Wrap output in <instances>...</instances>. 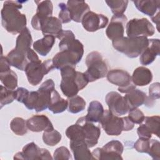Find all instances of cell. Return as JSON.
Returning a JSON list of instances; mask_svg holds the SVG:
<instances>
[{"label":"cell","mask_w":160,"mask_h":160,"mask_svg":"<svg viewBox=\"0 0 160 160\" xmlns=\"http://www.w3.org/2000/svg\"><path fill=\"white\" fill-rule=\"evenodd\" d=\"M22 2L6 1L3 4L1 10V24L2 27L9 33H20L27 24L26 16L19 9L22 8Z\"/></svg>","instance_id":"1"},{"label":"cell","mask_w":160,"mask_h":160,"mask_svg":"<svg viewBox=\"0 0 160 160\" xmlns=\"http://www.w3.org/2000/svg\"><path fill=\"white\" fill-rule=\"evenodd\" d=\"M60 70L62 78L60 88L68 98L76 96L89 82L84 73L76 71V67L66 66Z\"/></svg>","instance_id":"2"},{"label":"cell","mask_w":160,"mask_h":160,"mask_svg":"<svg viewBox=\"0 0 160 160\" xmlns=\"http://www.w3.org/2000/svg\"><path fill=\"white\" fill-rule=\"evenodd\" d=\"M149 39L144 36L122 37L112 41L113 48L128 58L139 56L148 46Z\"/></svg>","instance_id":"3"},{"label":"cell","mask_w":160,"mask_h":160,"mask_svg":"<svg viewBox=\"0 0 160 160\" xmlns=\"http://www.w3.org/2000/svg\"><path fill=\"white\" fill-rule=\"evenodd\" d=\"M99 122L106 134L109 136H119L122 131H131L134 126V124L128 117H119L113 114L109 109L104 110Z\"/></svg>","instance_id":"4"},{"label":"cell","mask_w":160,"mask_h":160,"mask_svg":"<svg viewBox=\"0 0 160 160\" xmlns=\"http://www.w3.org/2000/svg\"><path fill=\"white\" fill-rule=\"evenodd\" d=\"M88 69L84 73L89 82H94L104 78L108 72L106 61L100 52L92 51L88 54L85 61Z\"/></svg>","instance_id":"5"},{"label":"cell","mask_w":160,"mask_h":160,"mask_svg":"<svg viewBox=\"0 0 160 160\" xmlns=\"http://www.w3.org/2000/svg\"><path fill=\"white\" fill-rule=\"evenodd\" d=\"M54 69L52 59H48L44 62L38 59L30 61L24 71L29 83L32 86H37L41 82L44 76Z\"/></svg>","instance_id":"6"},{"label":"cell","mask_w":160,"mask_h":160,"mask_svg":"<svg viewBox=\"0 0 160 160\" xmlns=\"http://www.w3.org/2000/svg\"><path fill=\"white\" fill-rule=\"evenodd\" d=\"M124 150L122 142L118 140H112L102 148H97L92 152L94 159L119 160L122 159L121 154Z\"/></svg>","instance_id":"7"},{"label":"cell","mask_w":160,"mask_h":160,"mask_svg":"<svg viewBox=\"0 0 160 160\" xmlns=\"http://www.w3.org/2000/svg\"><path fill=\"white\" fill-rule=\"evenodd\" d=\"M128 37L151 36L154 34L155 29L147 18H134L129 20L126 26Z\"/></svg>","instance_id":"8"},{"label":"cell","mask_w":160,"mask_h":160,"mask_svg":"<svg viewBox=\"0 0 160 160\" xmlns=\"http://www.w3.org/2000/svg\"><path fill=\"white\" fill-rule=\"evenodd\" d=\"M83 50L64 49L58 52L52 58V61L54 69H61L66 66L76 67L82 59Z\"/></svg>","instance_id":"9"},{"label":"cell","mask_w":160,"mask_h":160,"mask_svg":"<svg viewBox=\"0 0 160 160\" xmlns=\"http://www.w3.org/2000/svg\"><path fill=\"white\" fill-rule=\"evenodd\" d=\"M14 159L25 160H39V159H52L51 153L44 148H40L34 142H29L25 145L21 152H17Z\"/></svg>","instance_id":"10"},{"label":"cell","mask_w":160,"mask_h":160,"mask_svg":"<svg viewBox=\"0 0 160 160\" xmlns=\"http://www.w3.org/2000/svg\"><path fill=\"white\" fill-rule=\"evenodd\" d=\"M105 100L109 110L116 116L125 115L129 111L124 97L118 92L111 91L108 92L106 96Z\"/></svg>","instance_id":"11"},{"label":"cell","mask_w":160,"mask_h":160,"mask_svg":"<svg viewBox=\"0 0 160 160\" xmlns=\"http://www.w3.org/2000/svg\"><path fill=\"white\" fill-rule=\"evenodd\" d=\"M54 90H55V84L51 79H47L41 85L37 91L38 98L34 108L36 112H41L48 108Z\"/></svg>","instance_id":"12"},{"label":"cell","mask_w":160,"mask_h":160,"mask_svg":"<svg viewBox=\"0 0 160 160\" xmlns=\"http://www.w3.org/2000/svg\"><path fill=\"white\" fill-rule=\"evenodd\" d=\"M108 21L109 19L106 16L89 11L83 16L81 23L87 31L95 32L105 28Z\"/></svg>","instance_id":"13"},{"label":"cell","mask_w":160,"mask_h":160,"mask_svg":"<svg viewBox=\"0 0 160 160\" xmlns=\"http://www.w3.org/2000/svg\"><path fill=\"white\" fill-rule=\"evenodd\" d=\"M77 122L81 126L85 142L89 148H92L96 145L101 134L100 128L98 126H95L91 122L87 121L84 116L79 118Z\"/></svg>","instance_id":"14"},{"label":"cell","mask_w":160,"mask_h":160,"mask_svg":"<svg viewBox=\"0 0 160 160\" xmlns=\"http://www.w3.org/2000/svg\"><path fill=\"white\" fill-rule=\"evenodd\" d=\"M127 22L128 18L124 14L114 15L106 30L108 38L112 41L122 38L124 33V27Z\"/></svg>","instance_id":"15"},{"label":"cell","mask_w":160,"mask_h":160,"mask_svg":"<svg viewBox=\"0 0 160 160\" xmlns=\"http://www.w3.org/2000/svg\"><path fill=\"white\" fill-rule=\"evenodd\" d=\"M38 7L36 13L33 16L31 19V25L33 29L39 31L40 22L47 18L52 16L53 6L51 1L46 0L42 1H35Z\"/></svg>","instance_id":"16"},{"label":"cell","mask_w":160,"mask_h":160,"mask_svg":"<svg viewBox=\"0 0 160 160\" xmlns=\"http://www.w3.org/2000/svg\"><path fill=\"white\" fill-rule=\"evenodd\" d=\"M26 125L29 130L36 132L54 129L51 121L44 114L32 116L26 121Z\"/></svg>","instance_id":"17"},{"label":"cell","mask_w":160,"mask_h":160,"mask_svg":"<svg viewBox=\"0 0 160 160\" xmlns=\"http://www.w3.org/2000/svg\"><path fill=\"white\" fill-rule=\"evenodd\" d=\"M160 41L159 39H150L148 46L140 54L139 61L142 65L151 64L159 55Z\"/></svg>","instance_id":"18"},{"label":"cell","mask_w":160,"mask_h":160,"mask_svg":"<svg viewBox=\"0 0 160 160\" xmlns=\"http://www.w3.org/2000/svg\"><path fill=\"white\" fill-rule=\"evenodd\" d=\"M67 7L71 20L76 22H81L83 16L90 11L89 6L84 1H68Z\"/></svg>","instance_id":"19"},{"label":"cell","mask_w":160,"mask_h":160,"mask_svg":"<svg viewBox=\"0 0 160 160\" xmlns=\"http://www.w3.org/2000/svg\"><path fill=\"white\" fill-rule=\"evenodd\" d=\"M106 77L109 82L119 86V88H124L132 83L131 76L129 72L120 69H114L109 71Z\"/></svg>","instance_id":"20"},{"label":"cell","mask_w":160,"mask_h":160,"mask_svg":"<svg viewBox=\"0 0 160 160\" xmlns=\"http://www.w3.org/2000/svg\"><path fill=\"white\" fill-rule=\"evenodd\" d=\"M39 31H42L44 36L52 35L56 38L62 31V22L58 18L52 16L48 17L40 22Z\"/></svg>","instance_id":"21"},{"label":"cell","mask_w":160,"mask_h":160,"mask_svg":"<svg viewBox=\"0 0 160 160\" xmlns=\"http://www.w3.org/2000/svg\"><path fill=\"white\" fill-rule=\"evenodd\" d=\"M69 144L76 160L94 159L89 147L84 141H70Z\"/></svg>","instance_id":"22"},{"label":"cell","mask_w":160,"mask_h":160,"mask_svg":"<svg viewBox=\"0 0 160 160\" xmlns=\"http://www.w3.org/2000/svg\"><path fill=\"white\" fill-rule=\"evenodd\" d=\"M131 79L135 86H144L152 81V74L148 68L140 66L135 69L131 76Z\"/></svg>","instance_id":"23"},{"label":"cell","mask_w":160,"mask_h":160,"mask_svg":"<svg viewBox=\"0 0 160 160\" xmlns=\"http://www.w3.org/2000/svg\"><path fill=\"white\" fill-rule=\"evenodd\" d=\"M133 2L140 12L151 18L159 11L160 1L159 0H140L134 1Z\"/></svg>","instance_id":"24"},{"label":"cell","mask_w":160,"mask_h":160,"mask_svg":"<svg viewBox=\"0 0 160 160\" xmlns=\"http://www.w3.org/2000/svg\"><path fill=\"white\" fill-rule=\"evenodd\" d=\"M124 97L128 103L129 110L137 108L142 104L145 105L148 99L146 93L136 88L127 93Z\"/></svg>","instance_id":"25"},{"label":"cell","mask_w":160,"mask_h":160,"mask_svg":"<svg viewBox=\"0 0 160 160\" xmlns=\"http://www.w3.org/2000/svg\"><path fill=\"white\" fill-rule=\"evenodd\" d=\"M56 37L52 35H45L42 39L36 41L33 44V49L42 56H46L51 50Z\"/></svg>","instance_id":"26"},{"label":"cell","mask_w":160,"mask_h":160,"mask_svg":"<svg viewBox=\"0 0 160 160\" xmlns=\"http://www.w3.org/2000/svg\"><path fill=\"white\" fill-rule=\"evenodd\" d=\"M32 42L31 32L28 28H25L16 38V47L14 49L18 51L26 53L31 48Z\"/></svg>","instance_id":"27"},{"label":"cell","mask_w":160,"mask_h":160,"mask_svg":"<svg viewBox=\"0 0 160 160\" xmlns=\"http://www.w3.org/2000/svg\"><path fill=\"white\" fill-rule=\"evenodd\" d=\"M104 109L102 104L98 101H92L89 103L88 113L85 117L87 121L91 122H98L100 121Z\"/></svg>","instance_id":"28"},{"label":"cell","mask_w":160,"mask_h":160,"mask_svg":"<svg viewBox=\"0 0 160 160\" xmlns=\"http://www.w3.org/2000/svg\"><path fill=\"white\" fill-rule=\"evenodd\" d=\"M68 106V100L62 98L59 92L55 89L52 92L51 99L48 107L49 111L54 114H58L64 112Z\"/></svg>","instance_id":"29"},{"label":"cell","mask_w":160,"mask_h":160,"mask_svg":"<svg viewBox=\"0 0 160 160\" xmlns=\"http://www.w3.org/2000/svg\"><path fill=\"white\" fill-rule=\"evenodd\" d=\"M0 79L4 86L10 90H14L18 86L17 74L11 69L0 72Z\"/></svg>","instance_id":"30"},{"label":"cell","mask_w":160,"mask_h":160,"mask_svg":"<svg viewBox=\"0 0 160 160\" xmlns=\"http://www.w3.org/2000/svg\"><path fill=\"white\" fill-rule=\"evenodd\" d=\"M68 111L69 112L76 114L82 111L86 108V102L84 99L79 96H75L68 99Z\"/></svg>","instance_id":"31"},{"label":"cell","mask_w":160,"mask_h":160,"mask_svg":"<svg viewBox=\"0 0 160 160\" xmlns=\"http://www.w3.org/2000/svg\"><path fill=\"white\" fill-rule=\"evenodd\" d=\"M10 128L12 131L18 136H23L28 132L26 121L22 118H13L10 123Z\"/></svg>","instance_id":"32"},{"label":"cell","mask_w":160,"mask_h":160,"mask_svg":"<svg viewBox=\"0 0 160 160\" xmlns=\"http://www.w3.org/2000/svg\"><path fill=\"white\" fill-rule=\"evenodd\" d=\"M62 136L60 132L56 129L44 131L42 134L43 142L48 146H54L58 144L61 140Z\"/></svg>","instance_id":"33"},{"label":"cell","mask_w":160,"mask_h":160,"mask_svg":"<svg viewBox=\"0 0 160 160\" xmlns=\"http://www.w3.org/2000/svg\"><path fill=\"white\" fill-rule=\"evenodd\" d=\"M16 98V90H10L2 85L0 90V104L1 108L4 106L11 103Z\"/></svg>","instance_id":"34"},{"label":"cell","mask_w":160,"mask_h":160,"mask_svg":"<svg viewBox=\"0 0 160 160\" xmlns=\"http://www.w3.org/2000/svg\"><path fill=\"white\" fill-rule=\"evenodd\" d=\"M106 4L110 8L114 15L123 14L128 6V1L127 0H115L106 1Z\"/></svg>","instance_id":"35"},{"label":"cell","mask_w":160,"mask_h":160,"mask_svg":"<svg viewBox=\"0 0 160 160\" xmlns=\"http://www.w3.org/2000/svg\"><path fill=\"white\" fill-rule=\"evenodd\" d=\"M159 116H146L144 118L146 126L149 128L152 134L156 135L159 137Z\"/></svg>","instance_id":"36"},{"label":"cell","mask_w":160,"mask_h":160,"mask_svg":"<svg viewBox=\"0 0 160 160\" xmlns=\"http://www.w3.org/2000/svg\"><path fill=\"white\" fill-rule=\"evenodd\" d=\"M38 98V91H28L25 96L22 103L29 110L34 109Z\"/></svg>","instance_id":"37"},{"label":"cell","mask_w":160,"mask_h":160,"mask_svg":"<svg viewBox=\"0 0 160 160\" xmlns=\"http://www.w3.org/2000/svg\"><path fill=\"white\" fill-rule=\"evenodd\" d=\"M153 159H160V142L156 139H150L147 152Z\"/></svg>","instance_id":"38"},{"label":"cell","mask_w":160,"mask_h":160,"mask_svg":"<svg viewBox=\"0 0 160 160\" xmlns=\"http://www.w3.org/2000/svg\"><path fill=\"white\" fill-rule=\"evenodd\" d=\"M129 119L134 123V124H141L145 118V116L144 113L138 108H133L129 111Z\"/></svg>","instance_id":"39"},{"label":"cell","mask_w":160,"mask_h":160,"mask_svg":"<svg viewBox=\"0 0 160 160\" xmlns=\"http://www.w3.org/2000/svg\"><path fill=\"white\" fill-rule=\"evenodd\" d=\"M53 158L56 160H65L71 159V154L68 149L64 146H61L57 148L54 152Z\"/></svg>","instance_id":"40"},{"label":"cell","mask_w":160,"mask_h":160,"mask_svg":"<svg viewBox=\"0 0 160 160\" xmlns=\"http://www.w3.org/2000/svg\"><path fill=\"white\" fill-rule=\"evenodd\" d=\"M59 8H60V12L59 13V19L62 23H68L71 21V16L68 11L67 4L64 2L59 4Z\"/></svg>","instance_id":"41"},{"label":"cell","mask_w":160,"mask_h":160,"mask_svg":"<svg viewBox=\"0 0 160 160\" xmlns=\"http://www.w3.org/2000/svg\"><path fill=\"white\" fill-rule=\"evenodd\" d=\"M150 139L139 138L134 143V148L139 152H148L149 146Z\"/></svg>","instance_id":"42"},{"label":"cell","mask_w":160,"mask_h":160,"mask_svg":"<svg viewBox=\"0 0 160 160\" xmlns=\"http://www.w3.org/2000/svg\"><path fill=\"white\" fill-rule=\"evenodd\" d=\"M137 133L138 134L139 138H145L151 139L152 136V133L149 129V128L146 126L145 124H141L137 129Z\"/></svg>","instance_id":"43"},{"label":"cell","mask_w":160,"mask_h":160,"mask_svg":"<svg viewBox=\"0 0 160 160\" xmlns=\"http://www.w3.org/2000/svg\"><path fill=\"white\" fill-rule=\"evenodd\" d=\"M149 98L152 100L159 99L160 97L159 93V83L154 82L152 84L149 88Z\"/></svg>","instance_id":"44"},{"label":"cell","mask_w":160,"mask_h":160,"mask_svg":"<svg viewBox=\"0 0 160 160\" xmlns=\"http://www.w3.org/2000/svg\"><path fill=\"white\" fill-rule=\"evenodd\" d=\"M10 67L11 64L7 57H4L2 55H1L0 59V72H6L10 70Z\"/></svg>","instance_id":"45"},{"label":"cell","mask_w":160,"mask_h":160,"mask_svg":"<svg viewBox=\"0 0 160 160\" xmlns=\"http://www.w3.org/2000/svg\"><path fill=\"white\" fill-rule=\"evenodd\" d=\"M28 90L24 88H18L16 90V99L20 102H22L26 94L28 92Z\"/></svg>","instance_id":"46"},{"label":"cell","mask_w":160,"mask_h":160,"mask_svg":"<svg viewBox=\"0 0 160 160\" xmlns=\"http://www.w3.org/2000/svg\"><path fill=\"white\" fill-rule=\"evenodd\" d=\"M134 89H136V86L133 83H132L124 88H118V91L121 93L127 94Z\"/></svg>","instance_id":"47"},{"label":"cell","mask_w":160,"mask_h":160,"mask_svg":"<svg viewBox=\"0 0 160 160\" xmlns=\"http://www.w3.org/2000/svg\"><path fill=\"white\" fill-rule=\"evenodd\" d=\"M152 21L156 24L157 26V29L158 31H159V11L154 16L151 18Z\"/></svg>","instance_id":"48"}]
</instances>
